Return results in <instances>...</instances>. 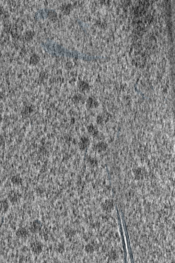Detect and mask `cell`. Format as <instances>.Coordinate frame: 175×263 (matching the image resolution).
<instances>
[{
  "mask_svg": "<svg viewBox=\"0 0 175 263\" xmlns=\"http://www.w3.org/2000/svg\"><path fill=\"white\" fill-rule=\"evenodd\" d=\"M21 197L22 195L20 192L16 190H11L8 193V200L12 204L17 203L21 199Z\"/></svg>",
  "mask_w": 175,
  "mask_h": 263,
  "instance_id": "cell-1",
  "label": "cell"
},
{
  "mask_svg": "<svg viewBox=\"0 0 175 263\" xmlns=\"http://www.w3.org/2000/svg\"><path fill=\"white\" fill-rule=\"evenodd\" d=\"M135 178L138 180H142L147 175V171L144 167H137L133 170Z\"/></svg>",
  "mask_w": 175,
  "mask_h": 263,
  "instance_id": "cell-2",
  "label": "cell"
},
{
  "mask_svg": "<svg viewBox=\"0 0 175 263\" xmlns=\"http://www.w3.org/2000/svg\"><path fill=\"white\" fill-rule=\"evenodd\" d=\"M43 244L41 241H35L30 244V249L32 253L35 255H39L43 250Z\"/></svg>",
  "mask_w": 175,
  "mask_h": 263,
  "instance_id": "cell-3",
  "label": "cell"
},
{
  "mask_svg": "<svg viewBox=\"0 0 175 263\" xmlns=\"http://www.w3.org/2000/svg\"><path fill=\"white\" fill-rule=\"evenodd\" d=\"M42 228V222L39 219H36L33 221L30 226L29 230L31 233L37 234L41 231Z\"/></svg>",
  "mask_w": 175,
  "mask_h": 263,
  "instance_id": "cell-4",
  "label": "cell"
},
{
  "mask_svg": "<svg viewBox=\"0 0 175 263\" xmlns=\"http://www.w3.org/2000/svg\"><path fill=\"white\" fill-rule=\"evenodd\" d=\"M113 208H114V202L112 200H106L101 204L102 210L107 212H112L113 210Z\"/></svg>",
  "mask_w": 175,
  "mask_h": 263,
  "instance_id": "cell-5",
  "label": "cell"
},
{
  "mask_svg": "<svg viewBox=\"0 0 175 263\" xmlns=\"http://www.w3.org/2000/svg\"><path fill=\"white\" fill-rule=\"evenodd\" d=\"M30 230L24 227H21L16 231V236L21 239L27 238L30 236Z\"/></svg>",
  "mask_w": 175,
  "mask_h": 263,
  "instance_id": "cell-6",
  "label": "cell"
},
{
  "mask_svg": "<svg viewBox=\"0 0 175 263\" xmlns=\"http://www.w3.org/2000/svg\"><path fill=\"white\" fill-rule=\"evenodd\" d=\"M90 139L86 136H83L79 142V147L81 150H86L90 145Z\"/></svg>",
  "mask_w": 175,
  "mask_h": 263,
  "instance_id": "cell-7",
  "label": "cell"
},
{
  "mask_svg": "<svg viewBox=\"0 0 175 263\" xmlns=\"http://www.w3.org/2000/svg\"><path fill=\"white\" fill-rule=\"evenodd\" d=\"M110 115L109 114H106V113H103L99 115L97 117H96V122H97L98 124L102 125L103 124H105L110 119Z\"/></svg>",
  "mask_w": 175,
  "mask_h": 263,
  "instance_id": "cell-8",
  "label": "cell"
},
{
  "mask_svg": "<svg viewBox=\"0 0 175 263\" xmlns=\"http://www.w3.org/2000/svg\"><path fill=\"white\" fill-rule=\"evenodd\" d=\"M10 208V203L8 201L6 200H0V212L6 213L9 210Z\"/></svg>",
  "mask_w": 175,
  "mask_h": 263,
  "instance_id": "cell-9",
  "label": "cell"
},
{
  "mask_svg": "<svg viewBox=\"0 0 175 263\" xmlns=\"http://www.w3.org/2000/svg\"><path fill=\"white\" fill-rule=\"evenodd\" d=\"M10 182L14 186H20V185H21V184H22L23 179L19 175H14L11 177Z\"/></svg>",
  "mask_w": 175,
  "mask_h": 263,
  "instance_id": "cell-10",
  "label": "cell"
},
{
  "mask_svg": "<svg viewBox=\"0 0 175 263\" xmlns=\"http://www.w3.org/2000/svg\"><path fill=\"white\" fill-rule=\"evenodd\" d=\"M98 245L95 243H89L85 246V251L88 253H93L97 250Z\"/></svg>",
  "mask_w": 175,
  "mask_h": 263,
  "instance_id": "cell-11",
  "label": "cell"
},
{
  "mask_svg": "<svg viewBox=\"0 0 175 263\" xmlns=\"http://www.w3.org/2000/svg\"><path fill=\"white\" fill-rule=\"evenodd\" d=\"M108 144L104 141H101L98 143L97 144L95 145V150L99 151V152H101V151H105L108 149Z\"/></svg>",
  "mask_w": 175,
  "mask_h": 263,
  "instance_id": "cell-12",
  "label": "cell"
},
{
  "mask_svg": "<svg viewBox=\"0 0 175 263\" xmlns=\"http://www.w3.org/2000/svg\"><path fill=\"white\" fill-rule=\"evenodd\" d=\"M88 131L90 134H91L93 136H97L99 135V130L97 127L94 126V125H90L88 127Z\"/></svg>",
  "mask_w": 175,
  "mask_h": 263,
  "instance_id": "cell-13",
  "label": "cell"
},
{
  "mask_svg": "<svg viewBox=\"0 0 175 263\" xmlns=\"http://www.w3.org/2000/svg\"><path fill=\"white\" fill-rule=\"evenodd\" d=\"M99 104L95 99L93 98H90L87 101V106L90 108H93L97 107Z\"/></svg>",
  "mask_w": 175,
  "mask_h": 263,
  "instance_id": "cell-14",
  "label": "cell"
},
{
  "mask_svg": "<svg viewBox=\"0 0 175 263\" xmlns=\"http://www.w3.org/2000/svg\"><path fill=\"white\" fill-rule=\"evenodd\" d=\"M65 234L67 238H72L75 235L76 232L71 227H67L65 229Z\"/></svg>",
  "mask_w": 175,
  "mask_h": 263,
  "instance_id": "cell-15",
  "label": "cell"
},
{
  "mask_svg": "<svg viewBox=\"0 0 175 263\" xmlns=\"http://www.w3.org/2000/svg\"><path fill=\"white\" fill-rule=\"evenodd\" d=\"M108 257H109V259L111 260H113V261H114V260H116L118 259V258H119V255H118V253H117L116 251L112 250V251H110V252H109Z\"/></svg>",
  "mask_w": 175,
  "mask_h": 263,
  "instance_id": "cell-16",
  "label": "cell"
},
{
  "mask_svg": "<svg viewBox=\"0 0 175 263\" xmlns=\"http://www.w3.org/2000/svg\"><path fill=\"white\" fill-rule=\"evenodd\" d=\"M88 163L91 167H96V166L98 165V160L96 158L89 157L88 158Z\"/></svg>",
  "mask_w": 175,
  "mask_h": 263,
  "instance_id": "cell-17",
  "label": "cell"
},
{
  "mask_svg": "<svg viewBox=\"0 0 175 263\" xmlns=\"http://www.w3.org/2000/svg\"><path fill=\"white\" fill-rule=\"evenodd\" d=\"M32 108H31V107H30V106H27V107H26L25 109H24V111H23V113L25 114V115H29V114H30L32 112Z\"/></svg>",
  "mask_w": 175,
  "mask_h": 263,
  "instance_id": "cell-18",
  "label": "cell"
},
{
  "mask_svg": "<svg viewBox=\"0 0 175 263\" xmlns=\"http://www.w3.org/2000/svg\"><path fill=\"white\" fill-rule=\"evenodd\" d=\"M79 87H80V89H82V90L86 89H88V84L87 83L85 82H81V83H80Z\"/></svg>",
  "mask_w": 175,
  "mask_h": 263,
  "instance_id": "cell-19",
  "label": "cell"
},
{
  "mask_svg": "<svg viewBox=\"0 0 175 263\" xmlns=\"http://www.w3.org/2000/svg\"><path fill=\"white\" fill-rule=\"evenodd\" d=\"M65 251V247H64V245H59V246L58 247V253H62Z\"/></svg>",
  "mask_w": 175,
  "mask_h": 263,
  "instance_id": "cell-20",
  "label": "cell"
}]
</instances>
